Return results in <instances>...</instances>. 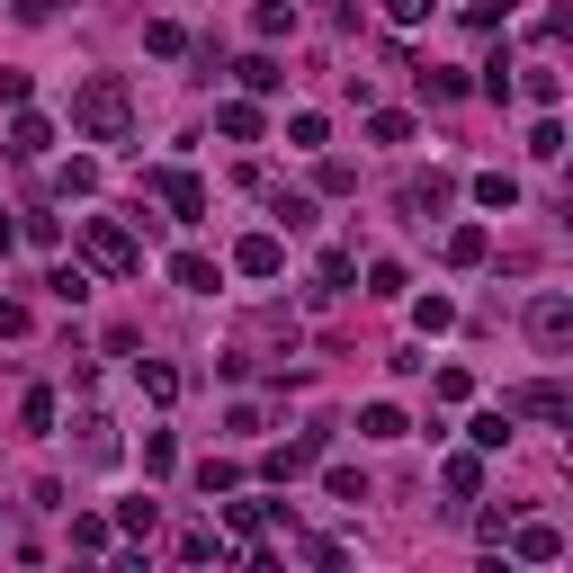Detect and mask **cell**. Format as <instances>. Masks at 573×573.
Masks as SVG:
<instances>
[{"label":"cell","mask_w":573,"mask_h":573,"mask_svg":"<svg viewBox=\"0 0 573 573\" xmlns=\"http://www.w3.org/2000/svg\"><path fill=\"white\" fill-rule=\"evenodd\" d=\"M286 143H296V153H323V117L296 108V117H286Z\"/></svg>","instance_id":"cell-26"},{"label":"cell","mask_w":573,"mask_h":573,"mask_svg":"<svg viewBox=\"0 0 573 573\" xmlns=\"http://www.w3.org/2000/svg\"><path fill=\"white\" fill-rule=\"evenodd\" d=\"M134 386L153 394V403H171V394H180V368H162V358H134Z\"/></svg>","instance_id":"cell-18"},{"label":"cell","mask_w":573,"mask_h":573,"mask_svg":"<svg viewBox=\"0 0 573 573\" xmlns=\"http://www.w3.org/2000/svg\"><path fill=\"white\" fill-rule=\"evenodd\" d=\"M529 332H538V340H547V349H555V340H564V332H573V305H564V296H555V286H547V296H538V305H529Z\"/></svg>","instance_id":"cell-8"},{"label":"cell","mask_w":573,"mask_h":573,"mask_svg":"<svg viewBox=\"0 0 573 573\" xmlns=\"http://www.w3.org/2000/svg\"><path fill=\"white\" fill-rule=\"evenodd\" d=\"M368 134H377V143H412V117H403V108H377Z\"/></svg>","instance_id":"cell-27"},{"label":"cell","mask_w":573,"mask_h":573,"mask_svg":"<svg viewBox=\"0 0 573 573\" xmlns=\"http://www.w3.org/2000/svg\"><path fill=\"white\" fill-rule=\"evenodd\" d=\"M72 547H82V555H108V520H72Z\"/></svg>","instance_id":"cell-36"},{"label":"cell","mask_w":573,"mask_h":573,"mask_svg":"<svg viewBox=\"0 0 573 573\" xmlns=\"http://www.w3.org/2000/svg\"><path fill=\"white\" fill-rule=\"evenodd\" d=\"M430 10H440V0H386V19H394V28H421Z\"/></svg>","instance_id":"cell-40"},{"label":"cell","mask_w":573,"mask_h":573,"mask_svg":"<svg viewBox=\"0 0 573 573\" xmlns=\"http://www.w3.org/2000/svg\"><path fill=\"white\" fill-rule=\"evenodd\" d=\"M520 412H538V421H564L573 403H564V386H555V377H538V386L520 394Z\"/></svg>","instance_id":"cell-17"},{"label":"cell","mask_w":573,"mask_h":573,"mask_svg":"<svg viewBox=\"0 0 573 573\" xmlns=\"http://www.w3.org/2000/svg\"><path fill=\"white\" fill-rule=\"evenodd\" d=\"M82 260H90L99 278H134V269H143V242L117 225V215H82Z\"/></svg>","instance_id":"cell-2"},{"label":"cell","mask_w":573,"mask_h":573,"mask_svg":"<svg viewBox=\"0 0 573 573\" xmlns=\"http://www.w3.org/2000/svg\"><path fill=\"white\" fill-rule=\"evenodd\" d=\"M511 547H520V564H555V555H564V529H547V520H529V529H520Z\"/></svg>","instance_id":"cell-9"},{"label":"cell","mask_w":573,"mask_h":573,"mask_svg":"<svg viewBox=\"0 0 573 573\" xmlns=\"http://www.w3.org/2000/svg\"><path fill=\"white\" fill-rule=\"evenodd\" d=\"M529 153H538V162H555V153H564V126H555V117H538V134H529Z\"/></svg>","instance_id":"cell-33"},{"label":"cell","mask_w":573,"mask_h":573,"mask_svg":"<svg viewBox=\"0 0 573 573\" xmlns=\"http://www.w3.org/2000/svg\"><path fill=\"white\" fill-rule=\"evenodd\" d=\"M153 520H162V501H143V493L117 501V529H126V538H153Z\"/></svg>","instance_id":"cell-19"},{"label":"cell","mask_w":573,"mask_h":573,"mask_svg":"<svg viewBox=\"0 0 573 573\" xmlns=\"http://www.w3.org/2000/svg\"><path fill=\"white\" fill-rule=\"evenodd\" d=\"M99 188V162H63V197H90Z\"/></svg>","instance_id":"cell-34"},{"label":"cell","mask_w":573,"mask_h":573,"mask_svg":"<svg viewBox=\"0 0 573 573\" xmlns=\"http://www.w3.org/2000/svg\"><path fill=\"white\" fill-rule=\"evenodd\" d=\"M251 28H260V36H296V0H260Z\"/></svg>","instance_id":"cell-20"},{"label":"cell","mask_w":573,"mask_h":573,"mask_svg":"<svg viewBox=\"0 0 573 573\" xmlns=\"http://www.w3.org/2000/svg\"><path fill=\"white\" fill-rule=\"evenodd\" d=\"M143 45H153V54H188V36H180L171 19H153V28H143Z\"/></svg>","instance_id":"cell-37"},{"label":"cell","mask_w":573,"mask_h":573,"mask_svg":"<svg viewBox=\"0 0 573 573\" xmlns=\"http://www.w3.org/2000/svg\"><path fill=\"white\" fill-rule=\"evenodd\" d=\"M180 555H188V564H206V555H225V538H215V529H188V538H180Z\"/></svg>","instance_id":"cell-38"},{"label":"cell","mask_w":573,"mask_h":573,"mask_svg":"<svg viewBox=\"0 0 573 573\" xmlns=\"http://www.w3.org/2000/svg\"><path fill=\"white\" fill-rule=\"evenodd\" d=\"M358 430H368V440H403V430H412V421H403L394 403H368V412H358Z\"/></svg>","instance_id":"cell-22"},{"label":"cell","mask_w":573,"mask_h":573,"mask_svg":"<svg viewBox=\"0 0 573 573\" xmlns=\"http://www.w3.org/2000/svg\"><path fill=\"white\" fill-rule=\"evenodd\" d=\"M484 251H493V234H484V225H457V234H448V260H457V269H475Z\"/></svg>","instance_id":"cell-21"},{"label":"cell","mask_w":573,"mask_h":573,"mask_svg":"<svg viewBox=\"0 0 573 573\" xmlns=\"http://www.w3.org/2000/svg\"><path fill=\"white\" fill-rule=\"evenodd\" d=\"M28 332V305H10V296H0V340H19Z\"/></svg>","instance_id":"cell-41"},{"label":"cell","mask_w":573,"mask_h":573,"mask_svg":"<svg viewBox=\"0 0 573 573\" xmlns=\"http://www.w3.org/2000/svg\"><path fill=\"white\" fill-rule=\"evenodd\" d=\"M466 440H475L484 457H493V448H511V403H501V412H475V421H466Z\"/></svg>","instance_id":"cell-13"},{"label":"cell","mask_w":573,"mask_h":573,"mask_svg":"<svg viewBox=\"0 0 573 573\" xmlns=\"http://www.w3.org/2000/svg\"><path fill=\"white\" fill-rule=\"evenodd\" d=\"M323 448H332V421H314V430H305V440H286V448H269L260 466H269V484H296V475H305V466H314Z\"/></svg>","instance_id":"cell-4"},{"label":"cell","mask_w":573,"mask_h":573,"mask_svg":"<svg viewBox=\"0 0 573 573\" xmlns=\"http://www.w3.org/2000/svg\"><path fill=\"white\" fill-rule=\"evenodd\" d=\"M475 206L511 215V206H520V180H511V171H475Z\"/></svg>","instance_id":"cell-11"},{"label":"cell","mask_w":573,"mask_h":573,"mask_svg":"<svg viewBox=\"0 0 573 573\" xmlns=\"http://www.w3.org/2000/svg\"><path fill=\"white\" fill-rule=\"evenodd\" d=\"M171 286H188V296H215V286H225V269H215L206 251H171Z\"/></svg>","instance_id":"cell-7"},{"label":"cell","mask_w":573,"mask_h":573,"mask_svg":"<svg viewBox=\"0 0 573 573\" xmlns=\"http://www.w3.org/2000/svg\"><path fill=\"white\" fill-rule=\"evenodd\" d=\"M242 90H251V99H269V90H286V72H278L269 54H251V63H242Z\"/></svg>","instance_id":"cell-23"},{"label":"cell","mask_w":573,"mask_h":573,"mask_svg":"<svg viewBox=\"0 0 573 573\" xmlns=\"http://www.w3.org/2000/svg\"><path fill=\"white\" fill-rule=\"evenodd\" d=\"M457 188H448V171H430V180H403V215H412V225H430V215H440Z\"/></svg>","instance_id":"cell-6"},{"label":"cell","mask_w":573,"mask_h":573,"mask_svg":"<svg viewBox=\"0 0 573 573\" xmlns=\"http://www.w3.org/2000/svg\"><path fill=\"white\" fill-rule=\"evenodd\" d=\"M143 188L171 206V225H197V215H206V180L197 171H143Z\"/></svg>","instance_id":"cell-3"},{"label":"cell","mask_w":573,"mask_h":573,"mask_svg":"<svg viewBox=\"0 0 573 573\" xmlns=\"http://www.w3.org/2000/svg\"><path fill=\"white\" fill-rule=\"evenodd\" d=\"M440 484H448L457 501H475V493H484V448H475V457H448V466H440Z\"/></svg>","instance_id":"cell-14"},{"label":"cell","mask_w":573,"mask_h":573,"mask_svg":"<svg viewBox=\"0 0 573 573\" xmlns=\"http://www.w3.org/2000/svg\"><path fill=\"white\" fill-rule=\"evenodd\" d=\"M45 296H54V305H82V296H90V269H54Z\"/></svg>","instance_id":"cell-24"},{"label":"cell","mask_w":573,"mask_h":573,"mask_svg":"<svg viewBox=\"0 0 573 573\" xmlns=\"http://www.w3.org/2000/svg\"><path fill=\"white\" fill-rule=\"evenodd\" d=\"M45 143H54V126L19 108V126H10V153H19V162H45Z\"/></svg>","instance_id":"cell-12"},{"label":"cell","mask_w":573,"mask_h":573,"mask_svg":"<svg viewBox=\"0 0 573 573\" xmlns=\"http://www.w3.org/2000/svg\"><path fill=\"white\" fill-rule=\"evenodd\" d=\"M72 126H82L90 143H126L134 134V90L117 82V72H90V82L72 90Z\"/></svg>","instance_id":"cell-1"},{"label":"cell","mask_w":573,"mask_h":573,"mask_svg":"<svg viewBox=\"0 0 573 573\" xmlns=\"http://www.w3.org/2000/svg\"><path fill=\"white\" fill-rule=\"evenodd\" d=\"M323 484H332V501H368V475H358V466H332Z\"/></svg>","instance_id":"cell-30"},{"label":"cell","mask_w":573,"mask_h":573,"mask_svg":"<svg viewBox=\"0 0 573 573\" xmlns=\"http://www.w3.org/2000/svg\"><path fill=\"white\" fill-rule=\"evenodd\" d=\"M349 278H358V260H349V251H323V260H314V296H340Z\"/></svg>","instance_id":"cell-15"},{"label":"cell","mask_w":573,"mask_h":573,"mask_svg":"<svg viewBox=\"0 0 573 573\" xmlns=\"http://www.w3.org/2000/svg\"><path fill=\"white\" fill-rule=\"evenodd\" d=\"M54 10H63V0H19V19H28V28H45Z\"/></svg>","instance_id":"cell-42"},{"label":"cell","mask_w":573,"mask_h":573,"mask_svg":"<svg viewBox=\"0 0 573 573\" xmlns=\"http://www.w3.org/2000/svg\"><path fill=\"white\" fill-rule=\"evenodd\" d=\"M197 484H206V493H234V484H242V466H234V457H206V466H197Z\"/></svg>","instance_id":"cell-29"},{"label":"cell","mask_w":573,"mask_h":573,"mask_svg":"<svg viewBox=\"0 0 573 573\" xmlns=\"http://www.w3.org/2000/svg\"><path fill=\"white\" fill-rule=\"evenodd\" d=\"M368 296H403V269L394 260H368Z\"/></svg>","instance_id":"cell-35"},{"label":"cell","mask_w":573,"mask_h":573,"mask_svg":"<svg viewBox=\"0 0 573 573\" xmlns=\"http://www.w3.org/2000/svg\"><path fill=\"white\" fill-rule=\"evenodd\" d=\"M421 99H466V82H457V72H440V63H430V72H421Z\"/></svg>","instance_id":"cell-32"},{"label":"cell","mask_w":573,"mask_h":573,"mask_svg":"<svg viewBox=\"0 0 573 573\" xmlns=\"http://www.w3.org/2000/svg\"><path fill=\"white\" fill-rule=\"evenodd\" d=\"M511 72H520V63H511ZM511 90H520V99H538V108H555V99H564V72H547V63H529V72H520V82H511Z\"/></svg>","instance_id":"cell-10"},{"label":"cell","mask_w":573,"mask_h":573,"mask_svg":"<svg viewBox=\"0 0 573 573\" xmlns=\"http://www.w3.org/2000/svg\"><path fill=\"white\" fill-rule=\"evenodd\" d=\"M215 126H225L234 143H260V108H251V99H225V108H215Z\"/></svg>","instance_id":"cell-16"},{"label":"cell","mask_w":573,"mask_h":573,"mask_svg":"<svg viewBox=\"0 0 573 573\" xmlns=\"http://www.w3.org/2000/svg\"><path fill=\"white\" fill-rule=\"evenodd\" d=\"M234 269H242V278H278V269H286V242H278V234H242V242H234Z\"/></svg>","instance_id":"cell-5"},{"label":"cell","mask_w":573,"mask_h":573,"mask_svg":"<svg viewBox=\"0 0 573 573\" xmlns=\"http://www.w3.org/2000/svg\"><path fill=\"white\" fill-rule=\"evenodd\" d=\"M180 448H171V430H143V475H171Z\"/></svg>","instance_id":"cell-25"},{"label":"cell","mask_w":573,"mask_h":573,"mask_svg":"<svg viewBox=\"0 0 573 573\" xmlns=\"http://www.w3.org/2000/svg\"><path fill=\"white\" fill-rule=\"evenodd\" d=\"M430 394H440V403H466V394H475V377H466V368H440V377H430Z\"/></svg>","instance_id":"cell-31"},{"label":"cell","mask_w":573,"mask_h":573,"mask_svg":"<svg viewBox=\"0 0 573 573\" xmlns=\"http://www.w3.org/2000/svg\"><path fill=\"white\" fill-rule=\"evenodd\" d=\"M412 323H421V332H448V323H457V305H448V296H421V305H412Z\"/></svg>","instance_id":"cell-28"},{"label":"cell","mask_w":573,"mask_h":573,"mask_svg":"<svg viewBox=\"0 0 573 573\" xmlns=\"http://www.w3.org/2000/svg\"><path fill=\"white\" fill-rule=\"evenodd\" d=\"M19 421H28V430H54V394H45V386H36V394H28V403H19Z\"/></svg>","instance_id":"cell-39"}]
</instances>
